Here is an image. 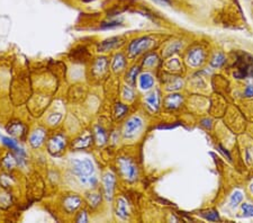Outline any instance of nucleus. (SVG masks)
I'll return each mask as SVG.
<instances>
[{
  "label": "nucleus",
  "mask_w": 253,
  "mask_h": 223,
  "mask_svg": "<svg viewBox=\"0 0 253 223\" xmlns=\"http://www.w3.org/2000/svg\"><path fill=\"white\" fill-rule=\"evenodd\" d=\"M72 172L79 178L82 184L89 186L96 184V177L94 176L95 168L91 160H74L72 162Z\"/></svg>",
  "instance_id": "obj_1"
},
{
  "label": "nucleus",
  "mask_w": 253,
  "mask_h": 223,
  "mask_svg": "<svg viewBox=\"0 0 253 223\" xmlns=\"http://www.w3.org/2000/svg\"><path fill=\"white\" fill-rule=\"evenodd\" d=\"M120 172H122L123 176L126 178L128 181H133L138 178V169L136 166L127 158H120L118 160Z\"/></svg>",
  "instance_id": "obj_2"
},
{
  "label": "nucleus",
  "mask_w": 253,
  "mask_h": 223,
  "mask_svg": "<svg viewBox=\"0 0 253 223\" xmlns=\"http://www.w3.org/2000/svg\"><path fill=\"white\" fill-rule=\"evenodd\" d=\"M67 145L66 136L62 134H56L51 137L49 143H47V149L52 156H58L63 151V149Z\"/></svg>",
  "instance_id": "obj_3"
},
{
  "label": "nucleus",
  "mask_w": 253,
  "mask_h": 223,
  "mask_svg": "<svg viewBox=\"0 0 253 223\" xmlns=\"http://www.w3.org/2000/svg\"><path fill=\"white\" fill-rule=\"evenodd\" d=\"M152 44V40L150 38H140L138 40H134L133 42L128 46V52L132 56H136L143 51L147 50Z\"/></svg>",
  "instance_id": "obj_4"
},
{
  "label": "nucleus",
  "mask_w": 253,
  "mask_h": 223,
  "mask_svg": "<svg viewBox=\"0 0 253 223\" xmlns=\"http://www.w3.org/2000/svg\"><path fill=\"white\" fill-rule=\"evenodd\" d=\"M142 125L143 121L141 120L139 116L131 117V119L126 122L125 129H124V134L127 137H132L142 129Z\"/></svg>",
  "instance_id": "obj_5"
},
{
  "label": "nucleus",
  "mask_w": 253,
  "mask_h": 223,
  "mask_svg": "<svg viewBox=\"0 0 253 223\" xmlns=\"http://www.w3.org/2000/svg\"><path fill=\"white\" fill-rule=\"evenodd\" d=\"M116 178L112 173H107L104 177V189H105V196L107 200H111L112 194H114Z\"/></svg>",
  "instance_id": "obj_6"
},
{
  "label": "nucleus",
  "mask_w": 253,
  "mask_h": 223,
  "mask_svg": "<svg viewBox=\"0 0 253 223\" xmlns=\"http://www.w3.org/2000/svg\"><path fill=\"white\" fill-rule=\"evenodd\" d=\"M81 205V198L77 195H69L64 198L63 206L68 213H72L77 211Z\"/></svg>",
  "instance_id": "obj_7"
},
{
  "label": "nucleus",
  "mask_w": 253,
  "mask_h": 223,
  "mask_svg": "<svg viewBox=\"0 0 253 223\" xmlns=\"http://www.w3.org/2000/svg\"><path fill=\"white\" fill-rule=\"evenodd\" d=\"M205 54L202 48H194L188 54V63L192 67H199L204 62Z\"/></svg>",
  "instance_id": "obj_8"
},
{
  "label": "nucleus",
  "mask_w": 253,
  "mask_h": 223,
  "mask_svg": "<svg viewBox=\"0 0 253 223\" xmlns=\"http://www.w3.org/2000/svg\"><path fill=\"white\" fill-rule=\"evenodd\" d=\"M46 132L43 129H37L32 133L30 137V143L33 148H39L44 143V139H45Z\"/></svg>",
  "instance_id": "obj_9"
},
{
  "label": "nucleus",
  "mask_w": 253,
  "mask_h": 223,
  "mask_svg": "<svg viewBox=\"0 0 253 223\" xmlns=\"http://www.w3.org/2000/svg\"><path fill=\"white\" fill-rule=\"evenodd\" d=\"M119 44H122V42H120V38H110L100 43V45L98 46V51L99 52L109 51L111 48L118 46Z\"/></svg>",
  "instance_id": "obj_10"
},
{
  "label": "nucleus",
  "mask_w": 253,
  "mask_h": 223,
  "mask_svg": "<svg viewBox=\"0 0 253 223\" xmlns=\"http://www.w3.org/2000/svg\"><path fill=\"white\" fill-rule=\"evenodd\" d=\"M116 214L120 219H123V220H126L128 218V206L125 198H118L117 205H116Z\"/></svg>",
  "instance_id": "obj_11"
},
{
  "label": "nucleus",
  "mask_w": 253,
  "mask_h": 223,
  "mask_svg": "<svg viewBox=\"0 0 253 223\" xmlns=\"http://www.w3.org/2000/svg\"><path fill=\"white\" fill-rule=\"evenodd\" d=\"M139 85H140V88L142 89V90H148V89H151L154 85L153 76L150 74L141 75L140 80H139Z\"/></svg>",
  "instance_id": "obj_12"
},
{
  "label": "nucleus",
  "mask_w": 253,
  "mask_h": 223,
  "mask_svg": "<svg viewBox=\"0 0 253 223\" xmlns=\"http://www.w3.org/2000/svg\"><path fill=\"white\" fill-rule=\"evenodd\" d=\"M145 101H146L148 107H150L151 109H153V111H156V109H158L159 106H160L159 91L155 90V91L152 92V94L148 95L145 98Z\"/></svg>",
  "instance_id": "obj_13"
},
{
  "label": "nucleus",
  "mask_w": 253,
  "mask_h": 223,
  "mask_svg": "<svg viewBox=\"0 0 253 223\" xmlns=\"http://www.w3.org/2000/svg\"><path fill=\"white\" fill-rule=\"evenodd\" d=\"M181 103H182V97L179 94L169 95L166 99V106L168 108H172V109L179 107Z\"/></svg>",
  "instance_id": "obj_14"
},
{
  "label": "nucleus",
  "mask_w": 253,
  "mask_h": 223,
  "mask_svg": "<svg viewBox=\"0 0 253 223\" xmlns=\"http://www.w3.org/2000/svg\"><path fill=\"white\" fill-rule=\"evenodd\" d=\"M108 66V62H107V59L106 58H99L97 59V61L95 62V66H94V72L96 75H103L104 72L106 71Z\"/></svg>",
  "instance_id": "obj_15"
},
{
  "label": "nucleus",
  "mask_w": 253,
  "mask_h": 223,
  "mask_svg": "<svg viewBox=\"0 0 253 223\" xmlns=\"http://www.w3.org/2000/svg\"><path fill=\"white\" fill-rule=\"evenodd\" d=\"M112 70L114 71H120L125 67V58L122 54H116L114 60H112Z\"/></svg>",
  "instance_id": "obj_16"
},
{
  "label": "nucleus",
  "mask_w": 253,
  "mask_h": 223,
  "mask_svg": "<svg viewBox=\"0 0 253 223\" xmlns=\"http://www.w3.org/2000/svg\"><path fill=\"white\" fill-rule=\"evenodd\" d=\"M91 143V136L90 135H86V136H81L79 139L75 140L73 148L74 149H84L87 147H89Z\"/></svg>",
  "instance_id": "obj_17"
},
{
  "label": "nucleus",
  "mask_w": 253,
  "mask_h": 223,
  "mask_svg": "<svg viewBox=\"0 0 253 223\" xmlns=\"http://www.w3.org/2000/svg\"><path fill=\"white\" fill-rule=\"evenodd\" d=\"M8 131L11 133L13 135H23L24 132H25V128L23 127L22 123H18V122H15V123H11L8 128Z\"/></svg>",
  "instance_id": "obj_18"
},
{
  "label": "nucleus",
  "mask_w": 253,
  "mask_h": 223,
  "mask_svg": "<svg viewBox=\"0 0 253 223\" xmlns=\"http://www.w3.org/2000/svg\"><path fill=\"white\" fill-rule=\"evenodd\" d=\"M243 200V193L241 192V190H235V192H233V194L231 195L230 198V205L232 208H236L241 202Z\"/></svg>",
  "instance_id": "obj_19"
},
{
  "label": "nucleus",
  "mask_w": 253,
  "mask_h": 223,
  "mask_svg": "<svg viewBox=\"0 0 253 223\" xmlns=\"http://www.w3.org/2000/svg\"><path fill=\"white\" fill-rule=\"evenodd\" d=\"M96 141L99 145H104L107 142V134L102 128L96 129Z\"/></svg>",
  "instance_id": "obj_20"
},
{
  "label": "nucleus",
  "mask_w": 253,
  "mask_h": 223,
  "mask_svg": "<svg viewBox=\"0 0 253 223\" xmlns=\"http://www.w3.org/2000/svg\"><path fill=\"white\" fill-rule=\"evenodd\" d=\"M2 164L7 169H13L18 162H17V159H16V157H14L13 155H7V157L3 159Z\"/></svg>",
  "instance_id": "obj_21"
},
{
  "label": "nucleus",
  "mask_w": 253,
  "mask_h": 223,
  "mask_svg": "<svg viewBox=\"0 0 253 223\" xmlns=\"http://www.w3.org/2000/svg\"><path fill=\"white\" fill-rule=\"evenodd\" d=\"M1 137V140L3 142V144H6L8 148H10L11 150H17L19 147L17 144V141H15L14 139H11V137H7V136H0Z\"/></svg>",
  "instance_id": "obj_22"
},
{
  "label": "nucleus",
  "mask_w": 253,
  "mask_h": 223,
  "mask_svg": "<svg viewBox=\"0 0 253 223\" xmlns=\"http://www.w3.org/2000/svg\"><path fill=\"white\" fill-rule=\"evenodd\" d=\"M87 198L90 206H92V208L98 206L99 203L102 202V196H100V194H90V195H88Z\"/></svg>",
  "instance_id": "obj_23"
},
{
  "label": "nucleus",
  "mask_w": 253,
  "mask_h": 223,
  "mask_svg": "<svg viewBox=\"0 0 253 223\" xmlns=\"http://www.w3.org/2000/svg\"><path fill=\"white\" fill-rule=\"evenodd\" d=\"M225 62V56L222 53H217L212 60V66L214 68L222 67Z\"/></svg>",
  "instance_id": "obj_24"
},
{
  "label": "nucleus",
  "mask_w": 253,
  "mask_h": 223,
  "mask_svg": "<svg viewBox=\"0 0 253 223\" xmlns=\"http://www.w3.org/2000/svg\"><path fill=\"white\" fill-rule=\"evenodd\" d=\"M242 213L244 217L247 218H252L253 217V204H250V203H243L242 206Z\"/></svg>",
  "instance_id": "obj_25"
},
{
  "label": "nucleus",
  "mask_w": 253,
  "mask_h": 223,
  "mask_svg": "<svg viewBox=\"0 0 253 223\" xmlns=\"http://www.w3.org/2000/svg\"><path fill=\"white\" fill-rule=\"evenodd\" d=\"M139 74V68L138 67H134L132 68L130 71H128V74L126 75V81H128L131 85H134L135 84V79H136V76Z\"/></svg>",
  "instance_id": "obj_26"
},
{
  "label": "nucleus",
  "mask_w": 253,
  "mask_h": 223,
  "mask_svg": "<svg viewBox=\"0 0 253 223\" xmlns=\"http://www.w3.org/2000/svg\"><path fill=\"white\" fill-rule=\"evenodd\" d=\"M127 111H128V107L126 106V105L117 104V105H116V109H115L116 117H118V119H120V117H123L124 115L126 114Z\"/></svg>",
  "instance_id": "obj_27"
},
{
  "label": "nucleus",
  "mask_w": 253,
  "mask_h": 223,
  "mask_svg": "<svg viewBox=\"0 0 253 223\" xmlns=\"http://www.w3.org/2000/svg\"><path fill=\"white\" fill-rule=\"evenodd\" d=\"M202 216L208 221H217L219 220V216L217 211H210V212H204Z\"/></svg>",
  "instance_id": "obj_28"
},
{
  "label": "nucleus",
  "mask_w": 253,
  "mask_h": 223,
  "mask_svg": "<svg viewBox=\"0 0 253 223\" xmlns=\"http://www.w3.org/2000/svg\"><path fill=\"white\" fill-rule=\"evenodd\" d=\"M156 62H158V58H156L154 54H151L147 56L145 61H144V64H145L146 67H153Z\"/></svg>",
  "instance_id": "obj_29"
},
{
  "label": "nucleus",
  "mask_w": 253,
  "mask_h": 223,
  "mask_svg": "<svg viewBox=\"0 0 253 223\" xmlns=\"http://www.w3.org/2000/svg\"><path fill=\"white\" fill-rule=\"evenodd\" d=\"M123 96H124V98H125V99L132 100V99H133V96H134L133 90H132L130 87H125V88H124Z\"/></svg>",
  "instance_id": "obj_30"
},
{
  "label": "nucleus",
  "mask_w": 253,
  "mask_h": 223,
  "mask_svg": "<svg viewBox=\"0 0 253 223\" xmlns=\"http://www.w3.org/2000/svg\"><path fill=\"white\" fill-rule=\"evenodd\" d=\"M119 20H110V22H106L104 23L102 27L103 28H112V27H117L119 26Z\"/></svg>",
  "instance_id": "obj_31"
},
{
  "label": "nucleus",
  "mask_w": 253,
  "mask_h": 223,
  "mask_svg": "<svg viewBox=\"0 0 253 223\" xmlns=\"http://www.w3.org/2000/svg\"><path fill=\"white\" fill-rule=\"evenodd\" d=\"M62 115L60 114V113H56V114H52L50 117H49V122L50 124H56L59 123V121L61 120Z\"/></svg>",
  "instance_id": "obj_32"
},
{
  "label": "nucleus",
  "mask_w": 253,
  "mask_h": 223,
  "mask_svg": "<svg viewBox=\"0 0 253 223\" xmlns=\"http://www.w3.org/2000/svg\"><path fill=\"white\" fill-rule=\"evenodd\" d=\"M75 220H77V222H88V217H87L86 211H82V212H80Z\"/></svg>",
  "instance_id": "obj_33"
},
{
  "label": "nucleus",
  "mask_w": 253,
  "mask_h": 223,
  "mask_svg": "<svg viewBox=\"0 0 253 223\" xmlns=\"http://www.w3.org/2000/svg\"><path fill=\"white\" fill-rule=\"evenodd\" d=\"M244 94H246L247 97H252L253 96V85H249V86L246 89V91H244Z\"/></svg>",
  "instance_id": "obj_34"
},
{
  "label": "nucleus",
  "mask_w": 253,
  "mask_h": 223,
  "mask_svg": "<svg viewBox=\"0 0 253 223\" xmlns=\"http://www.w3.org/2000/svg\"><path fill=\"white\" fill-rule=\"evenodd\" d=\"M153 1L156 3H160V5H163V6H169L171 3L170 0H153Z\"/></svg>",
  "instance_id": "obj_35"
},
{
  "label": "nucleus",
  "mask_w": 253,
  "mask_h": 223,
  "mask_svg": "<svg viewBox=\"0 0 253 223\" xmlns=\"http://www.w3.org/2000/svg\"><path fill=\"white\" fill-rule=\"evenodd\" d=\"M250 189H251V192L253 193V184L250 186Z\"/></svg>",
  "instance_id": "obj_36"
}]
</instances>
